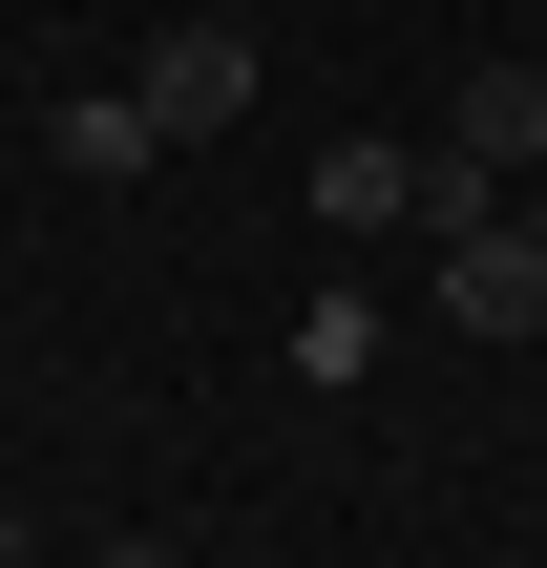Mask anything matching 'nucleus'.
Listing matches in <instances>:
<instances>
[{
  "mask_svg": "<svg viewBox=\"0 0 547 568\" xmlns=\"http://www.w3.org/2000/svg\"><path fill=\"white\" fill-rule=\"evenodd\" d=\"M422 190H443V169H422V148H337V169H316V232H401V211H422Z\"/></svg>",
  "mask_w": 547,
  "mask_h": 568,
  "instance_id": "20e7f679",
  "label": "nucleus"
},
{
  "mask_svg": "<svg viewBox=\"0 0 547 568\" xmlns=\"http://www.w3.org/2000/svg\"><path fill=\"white\" fill-rule=\"evenodd\" d=\"M527 232H547V169H527Z\"/></svg>",
  "mask_w": 547,
  "mask_h": 568,
  "instance_id": "0eeeda50",
  "label": "nucleus"
},
{
  "mask_svg": "<svg viewBox=\"0 0 547 568\" xmlns=\"http://www.w3.org/2000/svg\"><path fill=\"white\" fill-rule=\"evenodd\" d=\"M443 148H464L485 190H527L547 169V63H464V126H443Z\"/></svg>",
  "mask_w": 547,
  "mask_h": 568,
  "instance_id": "f03ea898",
  "label": "nucleus"
},
{
  "mask_svg": "<svg viewBox=\"0 0 547 568\" xmlns=\"http://www.w3.org/2000/svg\"><path fill=\"white\" fill-rule=\"evenodd\" d=\"M0 568H21V506H0Z\"/></svg>",
  "mask_w": 547,
  "mask_h": 568,
  "instance_id": "423d86ee",
  "label": "nucleus"
},
{
  "mask_svg": "<svg viewBox=\"0 0 547 568\" xmlns=\"http://www.w3.org/2000/svg\"><path fill=\"white\" fill-rule=\"evenodd\" d=\"M358 358H379V295H316V316H295V379H316V400H337V379H358Z\"/></svg>",
  "mask_w": 547,
  "mask_h": 568,
  "instance_id": "39448f33",
  "label": "nucleus"
},
{
  "mask_svg": "<svg viewBox=\"0 0 547 568\" xmlns=\"http://www.w3.org/2000/svg\"><path fill=\"white\" fill-rule=\"evenodd\" d=\"M126 105H148V126H169V148H211V126H253V42H232V21H169V42H148V84H126Z\"/></svg>",
  "mask_w": 547,
  "mask_h": 568,
  "instance_id": "f257e3e1",
  "label": "nucleus"
},
{
  "mask_svg": "<svg viewBox=\"0 0 547 568\" xmlns=\"http://www.w3.org/2000/svg\"><path fill=\"white\" fill-rule=\"evenodd\" d=\"M42 148H63V169H84V190H126V169H148V148H169V126H148V105H126V84H84V105H42Z\"/></svg>",
  "mask_w": 547,
  "mask_h": 568,
  "instance_id": "7ed1b4c3",
  "label": "nucleus"
}]
</instances>
